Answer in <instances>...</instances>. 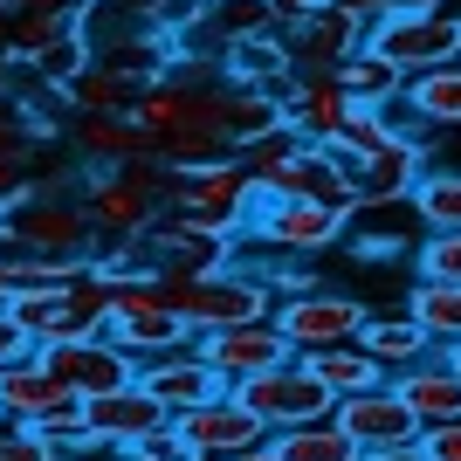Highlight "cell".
Here are the masks:
<instances>
[{
    "label": "cell",
    "instance_id": "1",
    "mask_svg": "<svg viewBox=\"0 0 461 461\" xmlns=\"http://www.w3.org/2000/svg\"><path fill=\"white\" fill-rule=\"evenodd\" d=\"M166 186H173V166L166 158H131V166H117V173H96L83 186V207L96 221V241L111 249V241H138V234L158 228V213H166Z\"/></svg>",
    "mask_w": 461,
    "mask_h": 461
},
{
    "label": "cell",
    "instance_id": "2",
    "mask_svg": "<svg viewBox=\"0 0 461 461\" xmlns=\"http://www.w3.org/2000/svg\"><path fill=\"white\" fill-rule=\"evenodd\" d=\"M158 296L186 330H234L255 324V317H276L269 310V283L249 269H207V276H158Z\"/></svg>",
    "mask_w": 461,
    "mask_h": 461
},
{
    "label": "cell",
    "instance_id": "3",
    "mask_svg": "<svg viewBox=\"0 0 461 461\" xmlns=\"http://www.w3.org/2000/svg\"><path fill=\"white\" fill-rule=\"evenodd\" d=\"M0 255L7 262H96V221L83 193L69 200H28V207L0 213Z\"/></svg>",
    "mask_w": 461,
    "mask_h": 461
},
{
    "label": "cell",
    "instance_id": "4",
    "mask_svg": "<svg viewBox=\"0 0 461 461\" xmlns=\"http://www.w3.org/2000/svg\"><path fill=\"white\" fill-rule=\"evenodd\" d=\"M366 49L413 83L427 69H441V62H461V14H447V7H393L366 28Z\"/></svg>",
    "mask_w": 461,
    "mask_h": 461
},
{
    "label": "cell",
    "instance_id": "5",
    "mask_svg": "<svg viewBox=\"0 0 461 461\" xmlns=\"http://www.w3.org/2000/svg\"><path fill=\"white\" fill-rule=\"evenodd\" d=\"M255 179L241 158H228V166H193V173H173V186H166V213H186V221H200V228H221V234H241L255 213Z\"/></svg>",
    "mask_w": 461,
    "mask_h": 461
},
{
    "label": "cell",
    "instance_id": "6",
    "mask_svg": "<svg viewBox=\"0 0 461 461\" xmlns=\"http://www.w3.org/2000/svg\"><path fill=\"white\" fill-rule=\"evenodd\" d=\"M372 324V310L345 289H289L283 303H276V330L289 338L296 358L310 351H330V345H358V330Z\"/></svg>",
    "mask_w": 461,
    "mask_h": 461
},
{
    "label": "cell",
    "instance_id": "7",
    "mask_svg": "<svg viewBox=\"0 0 461 461\" xmlns=\"http://www.w3.org/2000/svg\"><path fill=\"white\" fill-rule=\"evenodd\" d=\"M173 427L186 434V447L200 461H234V455H249V447H269V420L255 413L241 393H213L207 406H186V413H173Z\"/></svg>",
    "mask_w": 461,
    "mask_h": 461
},
{
    "label": "cell",
    "instance_id": "8",
    "mask_svg": "<svg viewBox=\"0 0 461 461\" xmlns=\"http://www.w3.org/2000/svg\"><path fill=\"white\" fill-rule=\"evenodd\" d=\"M200 358L213 366V379L228 385V393H241V385L262 379V372L296 366V351H289V338L276 330V317H255V324H234V330H207V338H200Z\"/></svg>",
    "mask_w": 461,
    "mask_h": 461
},
{
    "label": "cell",
    "instance_id": "9",
    "mask_svg": "<svg viewBox=\"0 0 461 461\" xmlns=\"http://www.w3.org/2000/svg\"><path fill=\"white\" fill-rule=\"evenodd\" d=\"M345 228H351V213L310 207V200H255L249 213V234L269 255H324L345 241Z\"/></svg>",
    "mask_w": 461,
    "mask_h": 461
},
{
    "label": "cell",
    "instance_id": "10",
    "mask_svg": "<svg viewBox=\"0 0 461 461\" xmlns=\"http://www.w3.org/2000/svg\"><path fill=\"white\" fill-rule=\"evenodd\" d=\"M41 366L56 372L77 400H104V393H124V385H138V358L117 338H83V345H49L41 351Z\"/></svg>",
    "mask_w": 461,
    "mask_h": 461
},
{
    "label": "cell",
    "instance_id": "11",
    "mask_svg": "<svg viewBox=\"0 0 461 461\" xmlns=\"http://www.w3.org/2000/svg\"><path fill=\"white\" fill-rule=\"evenodd\" d=\"M241 400L269 420V434H289V427H310V420H330V413H338V400H330L303 366H283V372L249 379V385H241Z\"/></svg>",
    "mask_w": 461,
    "mask_h": 461
},
{
    "label": "cell",
    "instance_id": "12",
    "mask_svg": "<svg viewBox=\"0 0 461 461\" xmlns=\"http://www.w3.org/2000/svg\"><path fill=\"white\" fill-rule=\"evenodd\" d=\"M289 56H296V77H338L358 49H366V21H351L345 7H317L310 21L289 28Z\"/></svg>",
    "mask_w": 461,
    "mask_h": 461
},
{
    "label": "cell",
    "instance_id": "13",
    "mask_svg": "<svg viewBox=\"0 0 461 461\" xmlns=\"http://www.w3.org/2000/svg\"><path fill=\"white\" fill-rule=\"evenodd\" d=\"M330 420L345 427L351 441L366 447V455H379V447H400L420 434V420L406 413V400L393 393V385H372V393H351V400H338V413Z\"/></svg>",
    "mask_w": 461,
    "mask_h": 461
},
{
    "label": "cell",
    "instance_id": "14",
    "mask_svg": "<svg viewBox=\"0 0 461 461\" xmlns=\"http://www.w3.org/2000/svg\"><path fill=\"white\" fill-rule=\"evenodd\" d=\"M69 152L83 158V166H104V173H117V166H131V158H158V138L138 124V117H69Z\"/></svg>",
    "mask_w": 461,
    "mask_h": 461
},
{
    "label": "cell",
    "instance_id": "15",
    "mask_svg": "<svg viewBox=\"0 0 461 461\" xmlns=\"http://www.w3.org/2000/svg\"><path fill=\"white\" fill-rule=\"evenodd\" d=\"M393 393H400L406 413L420 420V434H434V427H455V420H461V372L447 366V351H434L427 366L393 372Z\"/></svg>",
    "mask_w": 461,
    "mask_h": 461
},
{
    "label": "cell",
    "instance_id": "16",
    "mask_svg": "<svg viewBox=\"0 0 461 461\" xmlns=\"http://www.w3.org/2000/svg\"><path fill=\"white\" fill-rule=\"evenodd\" d=\"M83 420H90V441H104V447H138L145 434H158V427L173 420V413H166L145 385H124V393L83 400Z\"/></svg>",
    "mask_w": 461,
    "mask_h": 461
},
{
    "label": "cell",
    "instance_id": "17",
    "mask_svg": "<svg viewBox=\"0 0 461 461\" xmlns=\"http://www.w3.org/2000/svg\"><path fill=\"white\" fill-rule=\"evenodd\" d=\"M69 406H83V400L41 366V358L0 372V413H7L14 427H41V420H56V413H69Z\"/></svg>",
    "mask_w": 461,
    "mask_h": 461
},
{
    "label": "cell",
    "instance_id": "18",
    "mask_svg": "<svg viewBox=\"0 0 461 461\" xmlns=\"http://www.w3.org/2000/svg\"><path fill=\"white\" fill-rule=\"evenodd\" d=\"M221 69H228V83H249V90H269V96L296 90V56H289V41H276V35L228 41V49H221Z\"/></svg>",
    "mask_w": 461,
    "mask_h": 461
},
{
    "label": "cell",
    "instance_id": "19",
    "mask_svg": "<svg viewBox=\"0 0 461 461\" xmlns=\"http://www.w3.org/2000/svg\"><path fill=\"white\" fill-rule=\"evenodd\" d=\"M283 117H289V131H303L310 145H330L351 117V96L338 77H296V90L283 96Z\"/></svg>",
    "mask_w": 461,
    "mask_h": 461
},
{
    "label": "cell",
    "instance_id": "20",
    "mask_svg": "<svg viewBox=\"0 0 461 461\" xmlns=\"http://www.w3.org/2000/svg\"><path fill=\"white\" fill-rule=\"evenodd\" d=\"M420 179H427V152L413 138H393L379 158L358 166V200H366V207H406Z\"/></svg>",
    "mask_w": 461,
    "mask_h": 461
},
{
    "label": "cell",
    "instance_id": "21",
    "mask_svg": "<svg viewBox=\"0 0 461 461\" xmlns=\"http://www.w3.org/2000/svg\"><path fill=\"white\" fill-rule=\"evenodd\" d=\"M138 96H145L138 77H124V69H111V62H90V69L62 90V104H69V117H131Z\"/></svg>",
    "mask_w": 461,
    "mask_h": 461
},
{
    "label": "cell",
    "instance_id": "22",
    "mask_svg": "<svg viewBox=\"0 0 461 461\" xmlns=\"http://www.w3.org/2000/svg\"><path fill=\"white\" fill-rule=\"evenodd\" d=\"M296 366H303L310 379L324 385L330 400H351V393H372V385H393V379H385V366L372 358L366 345H330V351H310V358H296Z\"/></svg>",
    "mask_w": 461,
    "mask_h": 461
},
{
    "label": "cell",
    "instance_id": "23",
    "mask_svg": "<svg viewBox=\"0 0 461 461\" xmlns=\"http://www.w3.org/2000/svg\"><path fill=\"white\" fill-rule=\"evenodd\" d=\"M138 385H145L166 413H186V406H207L213 393H228V385L213 379L207 358H166V366H145V372H138Z\"/></svg>",
    "mask_w": 461,
    "mask_h": 461
},
{
    "label": "cell",
    "instance_id": "24",
    "mask_svg": "<svg viewBox=\"0 0 461 461\" xmlns=\"http://www.w3.org/2000/svg\"><path fill=\"white\" fill-rule=\"evenodd\" d=\"M358 345H366L372 358L385 366V379H393V372H406V366H427V358H434V338H427L413 317H372V324L358 330Z\"/></svg>",
    "mask_w": 461,
    "mask_h": 461
},
{
    "label": "cell",
    "instance_id": "25",
    "mask_svg": "<svg viewBox=\"0 0 461 461\" xmlns=\"http://www.w3.org/2000/svg\"><path fill=\"white\" fill-rule=\"evenodd\" d=\"M406 111L420 117L427 131H461V62H441V69L406 83Z\"/></svg>",
    "mask_w": 461,
    "mask_h": 461
},
{
    "label": "cell",
    "instance_id": "26",
    "mask_svg": "<svg viewBox=\"0 0 461 461\" xmlns=\"http://www.w3.org/2000/svg\"><path fill=\"white\" fill-rule=\"evenodd\" d=\"M90 62H96V35H90V28L77 21V28H69L62 41H49V49H41L35 62H21V69H28V77H35L41 90H56V96H62L69 83L83 77V69H90Z\"/></svg>",
    "mask_w": 461,
    "mask_h": 461
},
{
    "label": "cell",
    "instance_id": "27",
    "mask_svg": "<svg viewBox=\"0 0 461 461\" xmlns=\"http://www.w3.org/2000/svg\"><path fill=\"white\" fill-rule=\"evenodd\" d=\"M338 83H345L351 104H372V111H393V104H406V77L393 69V62H379L372 49H358V56L338 69Z\"/></svg>",
    "mask_w": 461,
    "mask_h": 461
},
{
    "label": "cell",
    "instance_id": "28",
    "mask_svg": "<svg viewBox=\"0 0 461 461\" xmlns=\"http://www.w3.org/2000/svg\"><path fill=\"white\" fill-rule=\"evenodd\" d=\"M393 124H385V111H372V104H351V117H345V131L330 138L324 152L338 158V166H351V173H358V166H366V158H379L385 145H393Z\"/></svg>",
    "mask_w": 461,
    "mask_h": 461
},
{
    "label": "cell",
    "instance_id": "29",
    "mask_svg": "<svg viewBox=\"0 0 461 461\" xmlns=\"http://www.w3.org/2000/svg\"><path fill=\"white\" fill-rule=\"evenodd\" d=\"M406 317H413L434 345H461V283H413Z\"/></svg>",
    "mask_w": 461,
    "mask_h": 461
},
{
    "label": "cell",
    "instance_id": "30",
    "mask_svg": "<svg viewBox=\"0 0 461 461\" xmlns=\"http://www.w3.org/2000/svg\"><path fill=\"white\" fill-rule=\"evenodd\" d=\"M276 455H283V461H366V447L351 441L338 420H310V427L276 434Z\"/></svg>",
    "mask_w": 461,
    "mask_h": 461
},
{
    "label": "cell",
    "instance_id": "31",
    "mask_svg": "<svg viewBox=\"0 0 461 461\" xmlns=\"http://www.w3.org/2000/svg\"><path fill=\"white\" fill-rule=\"evenodd\" d=\"M413 221L427 234H461V173H427L413 186Z\"/></svg>",
    "mask_w": 461,
    "mask_h": 461
},
{
    "label": "cell",
    "instance_id": "32",
    "mask_svg": "<svg viewBox=\"0 0 461 461\" xmlns=\"http://www.w3.org/2000/svg\"><path fill=\"white\" fill-rule=\"evenodd\" d=\"M413 269H420V283H461V234H420Z\"/></svg>",
    "mask_w": 461,
    "mask_h": 461
},
{
    "label": "cell",
    "instance_id": "33",
    "mask_svg": "<svg viewBox=\"0 0 461 461\" xmlns=\"http://www.w3.org/2000/svg\"><path fill=\"white\" fill-rule=\"evenodd\" d=\"M0 461H56V447L41 441L35 427H14V420H0Z\"/></svg>",
    "mask_w": 461,
    "mask_h": 461
},
{
    "label": "cell",
    "instance_id": "34",
    "mask_svg": "<svg viewBox=\"0 0 461 461\" xmlns=\"http://www.w3.org/2000/svg\"><path fill=\"white\" fill-rule=\"evenodd\" d=\"M28 358H41V345L28 338V330H21L14 310L0 303V372H7V366H28Z\"/></svg>",
    "mask_w": 461,
    "mask_h": 461
},
{
    "label": "cell",
    "instance_id": "35",
    "mask_svg": "<svg viewBox=\"0 0 461 461\" xmlns=\"http://www.w3.org/2000/svg\"><path fill=\"white\" fill-rule=\"evenodd\" d=\"M131 461H200V455H193V447H186V434H179V427L166 420L158 434H145V441L131 447Z\"/></svg>",
    "mask_w": 461,
    "mask_h": 461
},
{
    "label": "cell",
    "instance_id": "36",
    "mask_svg": "<svg viewBox=\"0 0 461 461\" xmlns=\"http://www.w3.org/2000/svg\"><path fill=\"white\" fill-rule=\"evenodd\" d=\"M21 14H56V21H83L90 14V0H14Z\"/></svg>",
    "mask_w": 461,
    "mask_h": 461
},
{
    "label": "cell",
    "instance_id": "37",
    "mask_svg": "<svg viewBox=\"0 0 461 461\" xmlns=\"http://www.w3.org/2000/svg\"><path fill=\"white\" fill-rule=\"evenodd\" d=\"M117 14H131V21H145V28H166V7L173 0H111Z\"/></svg>",
    "mask_w": 461,
    "mask_h": 461
},
{
    "label": "cell",
    "instance_id": "38",
    "mask_svg": "<svg viewBox=\"0 0 461 461\" xmlns=\"http://www.w3.org/2000/svg\"><path fill=\"white\" fill-rule=\"evenodd\" d=\"M56 461H131V447H104V441H83V447H62Z\"/></svg>",
    "mask_w": 461,
    "mask_h": 461
},
{
    "label": "cell",
    "instance_id": "39",
    "mask_svg": "<svg viewBox=\"0 0 461 461\" xmlns=\"http://www.w3.org/2000/svg\"><path fill=\"white\" fill-rule=\"evenodd\" d=\"M366 461H434V447H427V434H413V441L379 447V455H366Z\"/></svg>",
    "mask_w": 461,
    "mask_h": 461
},
{
    "label": "cell",
    "instance_id": "40",
    "mask_svg": "<svg viewBox=\"0 0 461 461\" xmlns=\"http://www.w3.org/2000/svg\"><path fill=\"white\" fill-rule=\"evenodd\" d=\"M427 447H434V461H461V420H455V427H434V434H427Z\"/></svg>",
    "mask_w": 461,
    "mask_h": 461
},
{
    "label": "cell",
    "instance_id": "41",
    "mask_svg": "<svg viewBox=\"0 0 461 461\" xmlns=\"http://www.w3.org/2000/svg\"><path fill=\"white\" fill-rule=\"evenodd\" d=\"M269 7H276V21H283V28H296V21H310L317 7H330V0H269Z\"/></svg>",
    "mask_w": 461,
    "mask_h": 461
},
{
    "label": "cell",
    "instance_id": "42",
    "mask_svg": "<svg viewBox=\"0 0 461 461\" xmlns=\"http://www.w3.org/2000/svg\"><path fill=\"white\" fill-rule=\"evenodd\" d=\"M330 7H345V14H351V21H366V28H372L379 14H393V0H330Z\"/></svg>",
    "mask_w": 461,
    "mask_h": 461
},
{
    "label": "cell",
    "instance_id": "43",
    "mask_svg": "<svg viewBox=\"0 0 461 461\" xmlns=\"http://www.w3.org/2000/svg\"><path fill=\"white\" fill-rule=\"evenodd\" d=\"M7 69H14V49H7V21H0V83H7Z\"/></svg>",
    "mask_w": 461,
    "mask_h": 461
},
{
    "label": "cell",
    "instance_id": "44",
    "mask_svg": "<svg viewBox=\"0 0 461 461\" xmlns=\"http://www.w3.org/2000/svg\"><path fill=\"white\" fill-rule=\"evenodd\" d=\"M234 461H283V455H276V441H269V447H249V455H234Z\"/></svg>",
    "mask_w": 461,
    "mask_h": 461
},
{
    "label": "cell",
    "instance_id": "45",
    "mask_svg": "<svg viewBox=\"0 0 461 461\" xmlns=\"http://www.w3.org/2000/svg\"><path fill=\"white\" fill-rule=\"evenodd\" d=\"M447 366H455V372H461V345H447Z\"/></svg>",
    "mask_w": 461,
    "mask_h": 461
},
{
    "label": "cell",
    "instance_id": "46",
    "mask_svg": "<svg viewBox=\"0 0 461 461\" xmlns=\"http://www.w3.org/2000/svg\"><path fill=\"white\" fill-rule=\"evenodd\" d=\"M0 420H7V413H0Z\"/></svg>",
    "mask_w": 461,
    "mask_h": 461
}]
</instances>
